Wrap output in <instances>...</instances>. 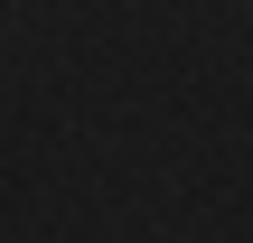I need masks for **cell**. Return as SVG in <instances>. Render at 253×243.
Segmentation results:
<instances>
[]
</instances>
